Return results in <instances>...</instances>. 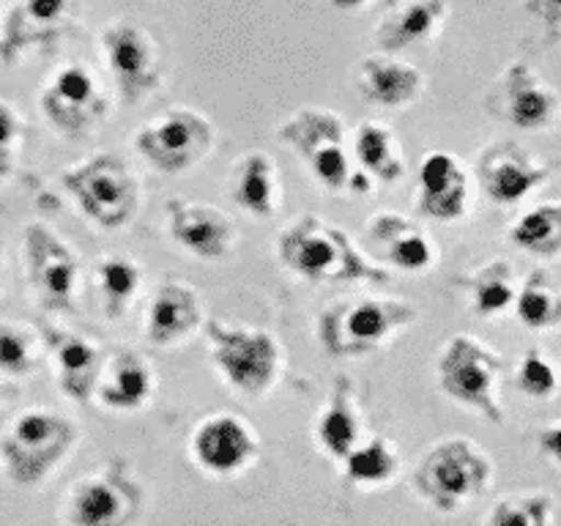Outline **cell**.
Returning a JSON list of instances; mask_svg holds the SVG:
<instances>
[{"label":"cell","mask_w":561,"mask_h":526,"mask_svg":"<svg viewBox=\"0 0 561 526\" xmlns=\"http://www.w3.org/2000/svg\"><path fill=\"white\" fill-rule=\"evenodd\" d=\"M25 241L27 283L49 310H71L75 305L80 263L71 247L49 225L31 222L22 233Z\"/></svg>","instance_id":"obj_13"},{"label":"cell","mask_w":561,"mask_h":526,"mask_svg":"<svg viewBox=\"0 0 561 526\" xmlns=\"http://www.w3.org/2000/svg\"><path fill=\"white\" fill-rule=\"evenodd\" d=\"M436 373L438 387L449 400L477 411L493 425H502L504 405L499 398L504 373L502 354H496L474 334H455L438 354Z\"/></svg>","instance_id":"obj_6"},{"label":"cell","mask_w":561,"mask_h":526,"mask_svg":"<svg viewBox=\"0 0 561 526\" xmlns=\"http://www.w3.org/2000/svg\"><path fill=\"white\" fill-rule=\"evenodd\" d=\"M367 258L378 266L400 272H427L436 266L438 250L422 225L398 211H378L365 228Z\"/></svg>","instance_id":"obj_16"},{"label":"cell","mask_w":561,"mask_h":526,"mask_svg":"<svg viewBox=\"0 0 561 526\" xmlns=\"http://www.w3.org/2000/svg\"><path fill=\"white\" fill-rule=\"evenodd\" d=\"M365 438L354 381L348 376H337L327 398V405H323L316 420L318 449L327 453L334 464H343Z\"/></svg>","instance_id":"obj_24"},{"label":"cell","mask_w":561,"mask_h":526,"mask_svg":"<svg viewBox=\"0 0 561 526\" xmlns=\"http://www.w3.org/2000/svg\"><path fill=\"white\" fill-rule=\"evenodd\" d=\"M190 455L211 477H233L250 469L261 455V438L241 416L219 411L203 416L190 433Z\"/></svg>","instance_id":"obj_14"},{"label":"cell","mask_w":561,"mask_h":526,"mask_svg":"<svg viewBox=\"0 0 561 526\" xmlns=\"http://www.w3.org/2000/svg\"><path fill=\"white\" fill-rule=\"evenodd\" d=\"M416 208L436 222H455L469 211V173L463 162L447 151H433L420 164Z\"/></svg>","instance_id":"obj_20"},{"label":"cell","mask_w":561,"mask_h":526,"mask_svg":"<svg viewBox=\"0 0 561 526\" xmlns=\"http://www.w3.org/2000/svg\"><path fill=\"white\" fill-rule=\"evenodd\" d=\"M153 392V370L135 351H115L104 356L93 395L110 411H137Z\"/></svg>","instance_id":"obj_27"},{"label":"cell","mask_w":561,"mask_h":526,"mask_svg":"<svg viewBox=\"0 0 561 526\" xmlns=\"http://www.w3.org/2000/svg\"><path fill=\"white\" fill-rule=\"evenodd\" d=\"M230 197L257 219H272L283 208V181L266 151H247L230 170Z\"/></svg>","instance_id":"obj_26"},{"label":"cell","mask_w":561,"mask_h":526,"mask_svg":"<svg viewBox=\"0 0 561 526\" xmlns=\"http://www.w3.org/2000/svg\"><path fill=\"white\" fill-rule=\"evenodd\" d=\"M449 16L444 0H409V3H389L387 14L376 25V44L381 53L394 55L405 47L436 42Z\"/></svg>","instance_id":"obj_23"},{"label":"cell","mask_w":561,"mask_h":526,"mask_svg":"<svg viewBox=\"0 0 561 526\" xmlns=\"http://www.w3.org/2000/svg\"><path fill=\"white\" fill-rule=\"evenodd\" d=\"M477 175L491 197L499 206H515L548 184L553 175L551 164L540 162L529 148H524L515 140H499L482 151L480 162H477Z\"/></svg>","instance_id":"obj_15"},{"label":"cell","mask_w":561,"mask_h":526,"mask_svg":"<svg viewBox=\"0 0 561 526\" xmlns=\"http://www.w3.org/2000/svg\"><path fill=\"white\" fill-rule=\"evenodd\" d=\"M203 323L201 296L186 283H162L146 312V338L151 345H175Z\"/></svg>","instance_id":"obj_25"},{"label":"cell","mask_w":561,"mask_h":526,"mask_svg":"<svg viewBox=\"0 0 561 526\" xmlns=\"http://www.w3.org/2000/svg\"><path fill=\"white\" fill-rule=\"evenodd\" d=\"M0 266H3V247H0Z\"/></svg>","instance_id":"obj_40"},{"label":"cell","mask_w":561,"mask_h":526,"mask_svg":"<svg viewBox=\"0 0 561 526\" xmlns=\"http://www.w3.org/2000/svg\"><path fill=\"white\" fill-rule=\"evenodd\" d=\"M168 230L181 250L201 261H222L239 241L233 219L217 206L197 201L168 203Z\"/></svg>","instance_id":"obj_19"},{"label":"cell","mask_w":561,"mask_h":526,"mask_svg":"<svg viewBox=\"0 0 561 526\" xmlns=\"http://www.w3.org/2000/svg\"><path fill=\"white\" fill-rule=\"evenodd\" d=\"M515 247L537 258L561 255V201H546L529 208L518 222L510 228Z\"/></svg>","instance_id":"obj_31"},{"label":"cell","mask_w":561,"mask_h":526,"mask_svg":"<svg viewBox=\"0 0 561 526\" xmlns=\"http://www.w3.org/2000/svg\"><path fill=\"white\" fill-rule=\"evenodd\" d=\"M488 110L524 132H553L561 124V93L540 71L513 60L488 93Z\"/></svg>","instance_id":"obj_11"},{"label":"cell","mask_w":561,"mask_h":526,"mask_svg":"<svg viewBox=\"0 0 561 526\" xmlns=\"http://www.w3.org/2000/svg\"><path fill=\"white\" fill-rule=\"evenodd\" d=\"M345 132V121L327 107H301L277 126L279 140L288 142L318 184L332 192L348 190L354 175Z\"/></svg>","instance_id":"obj_9"},{"label":"cell","mask_w":561,"mask_h":526,"mask_svg":"<svg viewBox=\"0 0 561 526\" xmlns=\"http://www.w3.org/2000/svg\"><path fill=\"white\" fill-rule=\"evenodd\" d=\"M44 343H47L49 356H53L60 392L75 400V403H88L104 365L102 351L91 340L69 332V329H47Z\"/></svg>","instance_id":"obj_22"},{"label":"cell","mask_w":561,"mask_h":526,"mask_svg":"<svg viewBox=\"0 0 561 526\" xmlns=\"http://www.w3.org/2000/svg\"><path fill=\"white\" fill-rule=\"evenodd\" d=\"M206 340L214 367L236 392L257 398L277 384L283 373V343L272 332L211 318L206 321Z\"/></svg>","instance_id":"obj_5"},{"label":"cell","mask_w":561,"mask_h":526,"mask_svg":"<svg viewBox=\"0 0 561 526\" xmlns=\"http://www.w3.org/2000/svg\"><path fill=\"white\" fill-rule=\"evenodd\" d=\"M214 142V124L192 107H173L153 115L135 135L137 153L164 175H181L197 168L211 153Z\"/></svg>","instance_id":"obj_10"},{"label":"cell","mask_w":561,"mask_h":526,"mask_svg":"<svg viewBox=\"0 0 561 526\" xmlns=\"http://www.w3.org/2000/svg\"><path fill=\"white\" fill-rule=\"evenodd\" d=\"M493 460L480 444L453 436L427 449L414 469V491L444 515L460 513L491 488Z\"/></svg>","instance_id":"obj_4"},{"label":"cell","mask_w":561,"mask_h":526,"mask_svg":"<svg viewBox=\"0 0 561 526\" xmlns=\"http://www.w3.org/2000/svg\"><path fill=\"white\" fill-rule=\"evenodd\" d=\"M471 305L474 312L482 318H493L507 312L515 307V296H518V279H515L513 263L499 258L482 266L480 272L471 277Z\"/></svg>","instance_id":"obj_33"},{"label":"cell","mask_w":561,"mask_h":526,"mask_svg":"<svg viewBox=\"0 0 561 526\" xmlns=\"http://www.w3.org/2000/svg\"><path fill=\"white\" fill-rule=\"evenodd\" d=\"M515 316L531 332H553L561 327V288L548 268H535L515 296Z\"/></svg>","instance_id":"obj_29"},{"label":"cell","mask_w":561,"mask_h":526,"mask_svg":"<svg viewBox=\"0 0 561 526\" xmlns=\"http://www.w3.org/2000/svg\"><path fill=\"white\" fill-rule=\"evenodd\" d=\"M77 425L53 409H25L0 433V471L14 488H36L69 458Z\"/></svg>","instance_id":"obj_2"},{"label":"cell","mask_w":561,"mask_h":526,"mask_svg":"<svg viewBox=\"0 0 561 526\" xmlns=\"http://www.w3.org/2000/svg\"><path fill=\"white\" fill-rule=\"evenodd\" d=\"M277 255L307 283H387L392 272L373 263L348 233L318 214L296 217L277 239Z\"/></svg>","instance_id":"obj_1"},{"label":"cell","mask_w":561,"mask_h":526,"mask_svg":"<svg viewBox=\"0 0 561 526\" xmlns=\"http://www.w3.org/2000/svg\"><path fill=\"white\" fill-rule=\"evenodd\" d=\"M340 466H343V477L351 485L373 491V488L389 485L398 477L400 455L387 438L367 436Z\"/></svg>","instance_id":"obj_30"},{"label":"cell","mask_w":561,"mask_h":526,"mask_svg":"<svg viewBox=\"0 0 561 526\" xmlns=\"http://www.w3.org/2000/svg\"><path fill=\"white\" fill-rule=\"evenodd\" d=\"M42 110L49 124L69 135L88 132L107 110L93 71L82 64H69L42 91Z\"/></svg>","instance_id":"obj_17"},{"label":"cell","mask_w":561,"mask_h":526,"mask_svg":"<svg viewBox=\"0 0 561 526\" xmlns=\"http://www.w3.org/2000/svg\"><path fill=\"white\" fill-rule=\"evenodd\" d=\"M102 55L124 102L135 104L151 91H157L159 80H162L159 49L151 33L140 22H110L102 31Z\"/></svg>","instance_id":"obj_12"},{"label":"cell","mask_w":561,"mask_h":526,"mask_svg":"<svg viewBox=\"0 0 561 526\" xmlns=\"http://www.w3.org/2000/svg\"><path fill=\"white\" fill-rule=\"evenodd\" d=\"M557 499L551 493H513L488 510L480 526H551Z\"/></svg>","instance_id":"obj_34"},{"label":"cell","mask_w":561,"mask_h":526,"mask_svg":"<svg viewBox=\"0 0 561 526\" xmlns=\"http://www.w3.org/2000/svg\"><path fill=\"white\" fill-rule=\"evenodd\" d=\"M146 491L126 460H110L93 474L80 477L66 493V526H135L142 513Z\"/></svg>","instance_id":"obj_8"},{"label":"cell","mask_w":561,"mask_h":526,"mask_svg":"<svg viewBox=\"0 0 561 526\" xmlns=\"http://www.w3.org/2000/svg\"><path fill=\"white\" fill-rule=\"evenodd\" d=\"M96 283L99 294H102V310L110 318H118L129 310L140 290V266L135 263V258L110 252L96 261Z\"/></svg>","instance_id":"obj_32"},{"label":"cell","mask_w":561,"mask_h":526,"mask_svg":"<svg viewBox=\"0 0 561 526\" xmlns=\"http://www.w3.org/2000/svg\"><path fill=\"white\" fill-rule=\"evenodd\" d=\"M515 384L531 400H553L561 392V367L540 348H529L520 359Z\"/></svg>","instance_id":"obj_35"},{"label":"cell","mask_w":561,"mask_h":526,"mask_svg":"<svg viewBox=\"0 0 561 526\" xmlns=\"http://www.w3.org/2000/svg\"><path fill=\"white\" fill-rule=\"evenodd\" d=\"M351 153H354L356 164H359V173H365L373 184L376 181L394 184V181L403 179L405 162L398 137L392 135V129L378 124V121H362L356 126Z\"/></svg>","instance_id":"obj_28"},{"label":"cell","mask_w":561,"mask_h":526,"mask_svg":"<svg viewBox=\"0 0 561 526\" xmlns=\"http://www.w3.org/2000/svg\"><path fill=\"white\" fill-rule=\"evenodd\" d=\"M420 310L411 301L381 299V296H354V299L332 301L318 318V340L327 354L337 359H359V356L381 351L394 334L416 323Z\"/></svg>","instance_id":"obj_3"},{"label":"cell","mask_w":561,"mask_h":526,"mask_svg":"<svg viewBox=\"0 0 561 526\" xmlns=\"http://www.w3.org/2000/svg\"><path fill=\"white\" fill-rule=\"evenodd\" d=\"M537 447H540V453L546 455L553 466L561 469V422H553V425L542 427V431L537 433Z\"/></svg>","instance_id":"obj_39"},{"label":"cell","mask_w":561,"mask_h":526,"mask_svg":"<svg viewBox=\"0 0 561 526\" xmlns=\"http://www.w3.org/2000/svg\"><path fill=\"white\" fill-rule=\"evenodd\" d=\"M77 11L80 9L66 0H27L11 5L0 33V60L11 66L33 47L64 38L75 25Z\"/></svg>","instance_id":"obj_18"},{"label":"cell","mask_w":561,"mask_h":526,"mask_svg":"<svg viewBox=\"0 0 561 526\" xmlns=\"http://www.w3.org/2000/svg\"><path fill=\"white\" fill-rule=\"evenodd\" d=\"M36 334L22 323L0 321V373L25 376L36 365Z\"/></svg>","instance_id":"obj_36"},{"label":"cell","mask_w":561,"mask_h":526,"mask_svg":"<svg viewBox=\"0 0 561 526\" xmlns=\"http://www.w3.org/2000/svg\"><path fill=\"white\" fill-rule=\"evenodd\" d=\"M354 85L356 93L373 107L403 110L422 96L425 75L394 55L376 53L356 64Z\"/></svg>","instance_id":"obj_21"},{"label":"cell","mask_w":561,"mask_h":526,"mask_svg":"<svg viewBox=\"0 0 561 526\" xmlns=\"http://www.w3.org/2000/svg\"><path fill=\"white\" fill-rule=\"evenodd\" d=\"M60 184L99 228H124L140 206L135 173L126 159L113 151L96 153L75 168H66Z\"/></svg>","instance_id":"obj_7"},{"label":"cell","mask_w":561,"mask_h":526,"mask_svg":"<svg viewBox=\"0 0 561 526\" xmlns=\"http://www.w3.org/2000/svg\"><path fill=\"white\" fill-rule=\"evenodd\" d=\"M22 118L9 102L0 99V181L14 170L16 142H20Z\"/></svg>","instance_id":"obj_37"},{"label":"cell","mask_w":561,"mask_h":526,"mask_svg":"<svg viewBox=\"0 0 561 526\" xmlns=\"http://www.w3.org/2000/svg\"><path fill=\"white\" fill-rule=\"evenodd\" d=\"M524 9L540 20L542 31H546V36H542L546 47L561 42V3H557V0H535V3H526Z\"/></svg>","instance_id":"obj_38"}]
</instances>
